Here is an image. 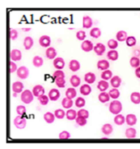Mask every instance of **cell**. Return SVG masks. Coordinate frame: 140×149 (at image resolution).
<instances>
[{"instance_id":"11","label":"cell","mask_w":140,"mask_h":149,"mask_svg":"<svg viewBox=\"0 0 140 149\" xmlns=\"http://www.w3.org/2000/svg\"><path fill=\"white\" fill-rule=\"evenodd\" d=\"M53 64H54V67L57 69H63L65 67V60L63 58H56L54 59V62H53Z\"/></svg>"},{"instance_id":"1","label":"cell","mask_w":140,"mask_h":149,"mask_svg":"<svg viewBox=\"0 0 140 149\" xmlns=\"http://www.w3.org/2000/svg\"><path fill=\"white\" fill-rule=\"evenodd\" d=\"M123 106L121 103L119 101L114 100L112 101L110 104L109 110L113 115H119L120 112L122 111Z\"/></svg>"},{"instance_id":"16","label":"cell","mask_w":140,"mask_h":149,"mask_svg":"<svg viewBox=\"0 0 140 149\" xmlns=\"http://www.w3.org/2000/svg\"><path fill=\"white\" fill-rule=\"evenodd\" d=\"M97 67L101 70H107L110 67V63L106 60H100L97 62Z\"/></svg>"},{"instance_id":"28","label":"cell","mask_w":140,"mask_h":149,"mask_svg":"<svg viewBox=\"0 0 140 149\" xmlns=\"http://www.w3.org/2000/svg\"><path fill=\"white\" fill-rule=\"evenodd\" d=\"M126 121V118L124 115H116V117L114 118V122L116 125L117 126H122L123 124Z\"/></svg>"},{"instance_id":"33","label":"cell","mask_w":140,"mask_h":149,"mask_svg":"<svg viewBox=\"0 0 140 149\" xmlns=\"http://www.w3.org/2000/svg\"><path fill=\"white\" fill-rule=\"evenodd\" d=\"M107 57L110 60L115 61L119 58V54H118V52L116 50H110L108 52Z\"/></svg>"},{"instance_id":"54","label":"cell","mask_w":140,"mask_h":149,"mask_svg":"<svg viewBox=\"0 0 140 149\" xmlns=\"http://www.w3.org/2000/svg\"><path fill=\"white\" fill-rule=\"evenodd\" d=\"M135 74V76L138 78V79H140V67L136 68Z\"/></svg>"},{"instance_id":"13","label":"cell","mask_w":140,"mask_h":149,"mask_svg":"<svg viewBox=\"0 0 140 149\" xmlns=\"http://www.w3.org/2000/svg\"><path fill=\"white\" fill-rule=\"evenodd\" d=\"M22 55L19 49H13L11 52V58L13 61H19L22 59Z\"/></svg>"},{"instance_id":"45","label":"cell","mask_w":140,"mask_h":149,"mask_svg":"<svg viewBox=\"0 0 140 149\" xmlns=\"http://www.w3.org/2000/svg\"><path fill=\"white\" fill-rule=\"evenodd\" d=\"M38 101H40V103L41 105H47L48 103H49V97H47V96L44 95H44L41 96V97H38Z\"/></svg>"},{"instance_id":"17","label":"cell","mask_w":140,"mask_h":149,"mask_svg":"<svg viewBox=\"0 0 140 149\" xmlns=\"http://www.w3.org/2000/svg\"><path fill=\"white\" fill-rule=\"evenodd\" d=\"M84 80L87 84H92L96 81V75L92 72H88L85 75Z\"/></svg>"},{"instance_id":"47","label":"cell","mask_w":140,"mask_h":149,"mask_svg":"<svg viewBox=\"0 0 140 149\" xmlns=\"http://www.w3.org/2000/svg\"><path fill=\"white\" fill-rule=\"evenodd\" d=\"M77 116L88 119V117H89V112H88L87 110H85V109H81V110L78 111Z\"/></svg>"},{"instance_id":"34","label":"cell","mask_w":140,"mask_h":149,"mask_svg":"<svg viewBox=\"0 0 140 149\" xmlns=\"http://www.w3.org/2000/svg\"><path fill=\"white\" fill-rule=\"evenodd\" d=\"M90 35L91 37L94 38H99L100 36H101V29L97 27L93 28L90 32Z\"/></svg>"},{"instance_id":"41","label":"cell","mask_w":140,"mask_h":149,"mask_svg":"<svg viewBox=\"0 0 140 149\" xmlns=\"http://www.w3.org/2000/svg\"><path fill=\"white\" fill-rule=\"evenodd\" d=\"M55 83H56V85H57L58 87L64 88L65 86L66 81L65 80L64 78H58V79H55Z\"/></svg>"},{"instance_id":"39","label":"cell","mask_w":140,"mask_h":149,"mask_svg":"<svg viewBox=\"0 0 140 149\" xmlns=\"http://www.w3.org/2000/svg\"><path fill=\"white\" fill-rule=\"evenodd\" d=\"M109 95L110 97V98L113 99H118L120 96V92L118 90L117 88H113L110 89V91L109 92Z\"/></svg>"},{"instance_id":"55","label":"cell","mask_w":140,"mask_h":149,"mask_svg":"<svg viewBox=\"0 0 140 149\" xmlns=\"http://www.w3.org/2000/svg\"><path fill=\"white\" fill-rule=\"evenodd\" d=\"M31 29V28H26V29H25V28H23V29H22L23 31H26H26H29Z\"/></svg>"},{"instance_id":"30","label":"cell","mask_w":140,"mask_h":149,"mask_svg":"<svg viewBox=\"0 0 140 149\" xmlns=\"http://www.w3.org/2000/svg\"><path fill=\"white\" fill-rule=\"evenodd\" d=\"M131 101H132L134 104H137L140 103V93L137 92H134L131 94Z\"/></svg>"},{"instance_id":"52","label":"cell","mask_w":140,"mask_h":149,"mask_svg":"<svg viewBox=\"0 0 140 149\" xmlns=\"http://www.w3.org/2000/svg\"><path fill=\"white\" fill-rule=\"evenodd\" d=\"M18 31H16V30L15 29H11V31H10V38H11V39L12 40H15L18 38Z\"/></svg>"},{"instance_id":"25","label":"cell","mask_w":140,"mask_h":149,"mask_svg":"<svg viewBox=\"0 0 140 149\" xmlns=\"http://www.w3.org/2000/svg\"><path fill=\"white\" fill-rule=\"evenodd\" d=\"M55 115L51 112H46L44 115V119L47 123H52L55 121Z\"/></svg>"},{"instance_id":"2","label":"cell","mask_w":140,"mask_h":149,"mask_svg":"<svg viewBox=\"0 0 140 149\" xmlns=\"http://www.w3.org/2000/svg\"><path fill=\"white\" fill-rule=\"evenodd\" d=\"M33 92H31L29 89H26L21 94V101L25 104H29L33 101Z\"/></svg>"},{"instance_id":"48","label":"cell","mask_w":140,"mask_h":149,"mask_svg":"<svg viewBox=\"0 0 140 149\" xmlns=\"http://www.w3.org/2000/svg\"><path fill=\"white\" fill-rule=\"evenodd\" d=\"M26 109L24 105H18V106H17L16 107V112L19 115H24V114L26 113Z\"/></svg>"},{"instance_id":"29","label":"cell","mask_w":140,"mask_h":149,"mask_svg":"<svg viewBox=\"0 0 140 149\" xmlns=\"http://www.w3.org/2000/svg\"><path fill=\"white\" fill-rule=\"evenodd\" d=\"M110 99L109 94L107 93L106 92H102L101 94L99 95V101L102 103H105L108 102Z\"/></svg>"},{"instance_id":"42","label":"cell","mask_w":140,"mask_h":149,"mask_svg":"<svg viewBox=\"0 0 140 149\" xmlns=\"http://www.w3.org/2000/svg\"><path fill=\"white\" fill-rule=\"evenodd\" d=\"M55 117L58 119H63L65 116V112L62 109H58V110H55L54 112Z\"/></svg>"},{"instance_id":"10","label":"cell","mask_w":140,"mask_h":149,"mask_svg":"<svg viewBox=\"0 0 140 149\" xmlns=\"http://www.w3.org/2000/svg\"><path fill=\"white\" fill-rule=\"evenodd\" d=\"M106 47L102 43H97L94 47V52L98 56H102L105 53V51H106Z\"/></svg>"},{"instance_id":"9","label":"cell","mask_w":140,"mask_h":149,"mask_svg":"<svg viewBox=\"0 0 140 149\" xmlns=\"http://www.w3.org/2000/svg\"><path fill=\"white\" fill-rule=\"evenodd\" d=\"M23 89H24V84L20 81H16L13 83L12 90L13 92H15L17 94L21 93Z\"/></svg>"},{"instance_id":"21","label":"cell","mask_w":140,"mask_h":149,"mask_svg":"<svg viewBox=\"0 0 140 149\" xmlns=\"http://www.w3.org/2000/svg\"><path fill=\"white\" fill-rule=\"evenodd\" d=\"M128 37V36L127 32H126L125 31H118L116 34V38L119 42H124V41H126Z\"/></svg>"},{"instance_id":"5","label":"cell","mask_w":140,"mask_h":149,"mask_svg":"<svg viewBox=\"0 0 140 149\" xmlns=\"http://www.w3.org/2000/svg\"><path fill=\"white\" fill-rule=\"evenodd\" d=\"M32 92L34 97H39L44 95V92H45V89L41 85H37L33 88Z\"/></svg>"},{"instance_id":"4","label":"cell","mask_w":140,"mask_h":149,"mask_svg":"<svg viewBox=\"0 0 140 149\" xmlns=\"http://www.w3.org/2000/svg\"><path fill=\"white\" fill-rule=\"evenodd\" d=\"M17 75L21 79H26L29 77V70L27 67L25 66H22V67L18 68L17 70Z\"/></svg>"},{"instance_id":"44","label":"cell","mask_w":140,"mask_h":149,"mask_svg":"<svg viewBox=\"0 0 140 149\" xmlns=\"http://www.w3.org/2000/svg\"><path fill=\"white\" fill-rule=\"evenodd\" d=\"M118 45H119L118 42L114 39L110 40L108 42V47H109L110 49H111L112 50H114V49H116L118 47Z\"/></svg>"},{"instance_id":"15","label":"cell","mask_w":140,"mask_h":149,"mask_svg":"<svg viewBox=\"0 0 140 149\" xmlns=\"http://www.w3.org/2000/svg\"><path fill=\"white\" fill-rule=\"evenodd\" d=\"M93 21L89 16L85 15L83 17V27L84 29H90L92 26Z\"/></svg>"},{"instance_id":"37","label":"cell","mask_w":140,"mask_h":149,"mask_svg":"<svg viewBox=\"0 0 140 149\" xmlns=\"http://www.w3.org/2000/svg\"><path fill=\"white\" fill-rule=\"evenodd\" d=\"M130 64H131V66L133 68H137L140 65V60L139 58L134 56V57H132L130 60Z\"/></svg>"},{"instance_id":"32","label":"cell","mask_w":140,"mask_h":149,"mask_svg":"<svg viewBox=\"0 0 140 149\" xmlns=\"http://www.w3.org/2000/svg\"><path fill=\"white\" fill-rule=\"evenodd\" d=\"M70 83L74 87H78L81 84V79L77 75H73L70 78Z\"/></svg>"},{"instance_id":"3","label":"cell","mask_w":140,"mask_h":149,"mask_svg":"<svg viewBox=\"0 0 140 149\" xmlns=\"http://www.w3.org/2000/svg\"><path fill=\"white\" fill-rule=\"evenodd\" d=\"M15 126L18 129H24L26 127V120L25 118L21 117V115H18L15 118L13 121Z\"/></svg>"},{"instance_id":"6","label":"cell","mask_w":140,"mask_h":149,"mask_svg":"<svg viewBox=\"0 0 140 149\" xmlns=\"http://www.w3.org/2000/svg\"><path fill=\"white\" fill-rule=\"evenodd\" d=\"M94 44L90 40H84L81 44V49L85 52H90L94 49Z\"/></svg>"},{"instance_id":"7","label":"cell","mask_w":140,"mask_h":149,"mask_svg":"<svg viewBox=\"0 0 140 149\" xmlns=\"http://www.w3.org/2000/svg\"><path fill=\"white\" fill-rule=\"evenodd\" d=\"M61 97V92L57 89L53 88L49 91V98L52 101H56Z\"/></svg>"},{"instance_id":"40","label":"cell","mask_w":140,"mask_h":149,"mask_svg":"<svg viewBox=\"0 0 140 149\" xmlns=\"http://www.w3.org/2000/svg\"><path fill=\"white\" fill-rule=\"evenodd\" d=\"M126 44L128 47H133L137 44V40L134 36H128L126 40Z\"/></svg>"},{"instance_id":"43","label":"cell","mask_w":140,"mask_h":149,"mask_svg":"<svg viewBox=\"0 0 140 149\" xmlns=\"http://www.w3.org/2000/svg\"><path fill=\"white\" fill-rule=\"evenodd\" d=\"M75 105L77 107H83L85 105V100L83 98V97H78L77 99L75 101Z\"/></svg>"},{"instance_id":"24","label":"cell","mask_w":140,"mask_h":149,"mask_svg":"<svg viewBox=\"0 0 140 149\" xmlns=\"http://www.w3.org/2000/svg\"><path fill=\"white\" fill-rule=\"evenodd\" d=\"M137 130L133 128H127L125 132L126 137L128 139H135L136 137Z\"/></svg>"},{"instance_id":"27","label":"cell","mask_w":140,"mask_h":149,"mask_svg":"<svg viewBox=\"0 0 140 149\" xmlns=\"http://www.w3.org/2000/svg\"><path fill=\"white\" fill-rule=\"evenodd\" d=\"M66 117L68 120H74L77 117V112H76V110L72 109H69L66 112Z\"/></svg>"},{"instance_id":"14","label":"cell","mask_w":140,"mask_h":149,"mask_svg":"<svg viewBox=\"0 0 140 149\" xmlns=\"http://www.w3.org/2000/svg\"><path fill=\"white\" fill-rule=\"evenodd\" d=\"M69 67L70 70L75 72L79 70L80 68H81V64H80V62L78 60H71L69 62Z\"/></svg>"},{"instance_id":"18","label":"cell","mask_w":140,"mask_h":149,"mask_svg":"<svg viewBox=\"0 0 140 149\" xmlns=\"http://www.w3.org/2000/svg\"><path fill=\"white\" fill-rule=\"evenodd\" d=\"M57 56V52L54 47H49L46 51V56L49 59H55Z\"/></svg>"},{"instance_id":"26","label":"cell","mask_w":140,"mask_h":149,"mask_svg":"<svg viewBox=\"0 0 140 149\" xmlns=\"http://www.w3.org/2000/svg\"><path fill=\"white\" fill-rule=\"evenodd\" d=\"M109 87V83L106 81H100L97 84V88L99 89L101 92H105Z\"/></svg>"},{"instance_id":"19","label":"cell","mask_w":140,"mask_h":149,"mask_svg":"<svg viewBox=\"0 0 140 149\" xmlns=\"http://www.w3.org/2000/svg\"><path fill=\"white\" fill-rule=\"evenodd\" d=\"M34 42H33V40L31 37L30 36H27L26 37L24 40V47L26 50H29L31 49V47H33Z\"/></svg>"},{"instance_id":"12","label":"cell","mask_w":140,"mask_h":149,"mask_svg":"<svg viewBox=\"0 0 140 149\" xmlns=\"http://www.w3.org/2000/svg\"><path fill=\"white\" fill-rule=\"evenodd\" d=\"M137 121V119L136 115H133V114H128L126 117V122L127 125L130 126H133L135 125Z\"/></svg>"},{"instance_id":"35","label":"cell","mask_w":140,"mask_h":149,"mask_svg":"<svg viewBox=\"0 0 140 149\" xmlns=\"http://www.w3.org/2000/svg\"><path fill=\"white\" fill-rule=\"evenodd\" d=\"M65 96L66 97L69 99H74L76 97V90L73 87H69L67 89L65 92Z\"/></svg>"},{"instance_id":"49","label":"cell","mask_w":140,"mask_h":149,"mask_svg":"<svg viewBox=\"0 0 140 149\" xmlns=\"http://www.w3.org/2000/svg\"><path fill=\"white\" fill-rule=\"evenodd\" d=\"M76 38H77L78 40L81 41H84V40L86 38V34L85 32L83 31H79L76 33Z\"/></svg>"},{"instance_id":"51","label":"cell","mask_w":140,"mask_h":149,"mask_svg":"<svg viewBox=\"0 0 140 149\" xmlns=\"http://www.w3.org/2000/svg\"><path fill=\"white\" fill-rule=\"evenodd\" d=\"M70 137H71V135L69 132L66 131V130H64L59 134V139H61V140H67Z\"/></svg>"},{"instance_id":"56","label":"cell","mask_w":140,"mask_h":149,"mask_svg":"<svg viewBox=\"0 0 140 149\" xmlns=\"http://www.w3.org/2000/svg\"><path fill=\"white\" fill-rule=\"evenodd\" d=\"M13 96L14 97H17V93H15V92H14V93H13Z\"/></svg>"},{"instance_id":"46","label":"cell","mask_w":140,"mask_h":149,"mask_svg":"<svg viewBox=\"0 0 140 149\" xmlns=\"http://www.w3.org/2000/svg\"><path fill=\"white\" fill-rule=\"evenodd\" d=\"M75 120H76V123L78 125H79L80 126H85L87 124V119L84 118V117L77 116V117H76V119Z\"/></svg>"},{"instance_id":"22","label":"cell","mask_w":140,"mask_h":149,"mask_svg":"<svg viewBox=\"0 0 140 149\" xmlns=\"http://www.w3.org/2000/svg\"><path fill=\"white\" fill-rule=\"evenodd\" d=\"M110 84L114 88H118L121 84V79L119 76H114L111 79Z\"/></svg>"},{"instance_id":"53","label":"cell","mask_w":140,"mask_h":149,"mask_svg":"<svg viewBox=\"0 0 140 149\" xmlns=\"http://www.w3.org/2000/svg\"><path fill=\"white\" fill-rule=\"evenodd\" d=\"M10 67H11V68H10V72L11 73L15 72L16 70H18V69L17 64L15 63V62H12V61L10 62Z\"/></svg>"},{"instance_id":"23","label":"cell","mask_w":140,"mask_h":149,"mask_svg":"<svg viewBox=\"0 0 140 149\" xmlns=\"http://www.w3.org/2000/svg\"><path fill=\"white\" fill-rule=\"evenodd\" d=\"M101 131L104 135H110L113 131V127L111 124L106 123L101 128Z\"/></svg>"},{"instance_id":"31","label":"cell","mask_w":140,"mask_h":149,"mask_svg":"<svg viewBox=\"0 0 140 149\" xmlns=\"http://www.w3.org/2000/svg\"><path fill=\"white\" fill-rule=\"evenodd\" d=\"M73 103H74V102H73L72 99L67 98V97L64 98L62 101V105L64 108H67V109L71 108V107H72Z\"/></svg>"},{"instance_id":"8","label":"cell","mask_w":140,"mask_h":149,"mask_svg":"<svg viewBox=\"0 0 140 149\" xmlns=\"http://www.w3.org/2000/svg\"><path fill=\"white\" fill-rule=\"evenodd\" d=\"M51 38L48 36H42L39 39L40 45L42 47H49L51 44Z\"/></svg>"},{"instance_id":"50","label":"cell","mask_w":140,"mask_h":149,"mask_svg":"<svg viewBox=\"0 0 140 149\" xmlns=\"http://www.w3.org/2000/svg\"><path fill=\"white\" fill-rule=\"evenodd\" d=\"M53 76H54V78L55 79H58V78H64L65 79V73L62 70H61V69H58V70L55 71Z\"/></svg>"},{"instance_id":"36","label":"cell","mask_w":140,"mask_h":149,"mask_svg":"<svg viewBox=\"0 0 140 149\" xmlns=\"http://www.w3.org/2000/svg\"><path fill=\"white\" fill-rule=\"evenodd\" d=\"M43 63H44V61H43V59L40 56H36L33 58V64L35 67H41V66H42Z\"/></svg>"},{"instance_id":"38","label":"cell","mask_w":140,"mask_h":149,"mask_svg":"<svg viewBox=\"0 0 140 149\" xmlns=\"http://www.w3.org/2000/svg\"><path fill=\"white\" fill-rule=\"evenodd\" d=\"M101 77L103 80H110V79H111L112 78V72L110 70H109V69H107V70L103 71L102 74H101Z\"/></svg>"},{"instance_id":"20","label":"cell","mask_w":140,"mask_h":149,"mask_svg":"<svg viewBox=\"0 0 140 149\" xmlns=\"http://www.w3.org/2000/svg\"><path fill=\"white\" fill-rule=\"evenodd\" d=\"M92 88L89 84H84L80 88V93L83 96H88L91 93Z\"/></svg>"}]
</instances>
